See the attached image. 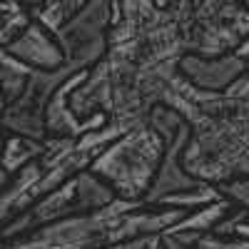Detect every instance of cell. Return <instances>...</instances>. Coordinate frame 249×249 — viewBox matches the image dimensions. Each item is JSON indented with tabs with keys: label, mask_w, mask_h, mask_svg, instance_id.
<instances>
[{
	"label": "cell",
	"mask_w": 249,
	"mask_h": 249,
	"mask_svg": "<svg viewBox=\"0 0 249 249\" xmlns=\"http://www.w3.org/2000/svg\"><path fill=\"white\" fill-rule=\"evenodd\" d=\"M164 105L192 130L182 152L192 177L212 184L249 177V70L224 90H202L179 70Z\"/></svg>",
	"instance_id": "obj_1"
},
{
	"label": "cell",
	"mask_w": 249,
	"mask_h": 249,
	"mask_svg": "<svg viewBox=\"0 0 249 249\" xmlns=\"http://www.w3.org/2000/svg\"><path fill=\"white\" fill-rule=\"evenodd\" d=\"M182 35L170 8L157 0H112L107 57L137 70L179 65L184 57Z\"/></svg>",
	"instance_id": "obj_2"
},
{
	"label": "cell",
	"mask_w": 249,
	"mask_h": 249,
	"mask_svg": "<svg viewBox=\"0 0 249 249\" xmlns=\"http://www.w3.org/2000/svg\"><path fill=\"white\" fill-rule=\"evenodd\" d=\"M142 204L147 202L117 197L97 210L80 212L37 227L28 234L3 239V249H100L132 242L130 212Z\"/></svg>",
	"instance_id": "obj_3"
},
{
	"label": "cell",
	"mask_w": 249,
	"mask_h": 249,
	"mask_svg": "<svg viewBox=\"0 0 249 249\" xmlns=\"http://www.w3.org/2000/svg\"><path fill=\"white\" fill-rule=\"evenodd\" d=\"M164 152H167V140L150 122H142L110 142L95 157L90 170L105 179L117 197L144 202L162 167Z\"/></svg>",
	"instance_id": "obj_4"
},
{
	"label": "cell",
	"mask_w": 249,
	"mask_h": 249,
	"mask_svg": "<svg viewBox=\"0 0 249 249\" xmlns=\"http://www.w3.org/2000/svg\"><path fill=\"white\" fill-rule=\"evenodd\" d=\"M170 13L187 55H230L249 37V5L242 0H170Z\"/></svg>",
	"instance_id": "obj_5"
},
{
	"label": "cell",
	"mask_w": 249,
	"mask_h": 249,
	"mask_svg": "<svg viewBox=\"0 0 249 249\" xmlns=\"http://www.w3.org/2000/svg\"><path fill=\"white\" fill-rule=\"evenodd\" d=\"M112 199H117V192L105 179L95 175L92 170H82L80 175L62 182L45 197H40L25 212H20L10 222H5L3 239L28 234V232L37 230V227H45L50 222L65 219V217H72L80 212L97 210V207L110 204Z\"/></svg>",
	"instance_id": "obj_6"
},
{
	"label": "cell",
	"mask_w": 249,
	"mask_h": 249,
	"mask_svg": "<svg viewBox=\"0 0 249 249\" xmlns=\"http://www.w3.org/2000/svg\"><path fill=\"white\" fill-rule=\"evenodd\" d=\"M112 25V0H90L77 15H72L55 35L65 57L92 68L107 55V35Z\"/></svg>",
	"instance_id": "obj_7"
},
{
	"label": "cell",
	"mask_w": 249,
	"mask_h": 249,
	"mask_svg": "<svg viewBox=\"0 0 249 249\" xmlns=\"http://www.w3.org/2000/svg\"><path fill=\"white\" fill-rule=\"evenodd\" d=\"M3 50H8L18 60H23L33 70H57L68 62L57 35L50 28H45L40 20H33V23L20 33L13 43H8Z\"/></svg>",
	"instance_id": "obj_8"
},
{
	"label": "cell",
	"mask_w": 249,
	"mask_h": 249,
	"mask_svg": "<svg viewBox=\"0 0 249 249\" xmlns=\"http://www.w3.org/2000/svg\"><path fill=\"white\" fill-rule=\"evenodd\" d=\"M190 132H192L190 124L184 122L179 127V132L175 135V140L167 144V152H164L162 167H160V172L152 182V190L144 197L147 204H155L160 197H167V195H175V192H182V190H192V187L202 184V179L192 177L182 164V152L187 147V142H190Z\"/></svg>",
	"instance_id": "obj_9"
},
{
	"label": "cell",
	"mask_w": 249,
	"mask_h": 249,
	"mask_svg": "<svg viewBox=\"0 0 249 249\" xmlns=\"http://www.w3.org/2000/svg\"><path fill=\"white\" fill-rule=\"evenodd\" d=\"M179 70L187 80H192L202 90H224L247 72L244 60L237 53L219 55V57H202V55H184L179 60Z\"/></svg>",
	"instance_id": "obj_10"
},
{
	"label": "cell",
	"mask_w": 249,
	"mask_h": 249,
	"mask_svg": "<svg viewBox=\"0 0 249 249\" xmlns=\"http://www.w3.org/2000/svg\"><path fill=\"white\" fill-rule=\"evenodd\" d=\"M232 210H234V204L227 199V197H224V199H217V202H212V204L197 207V210H190V212H187L177 224H172L164 234L177 237L179 242L195 247L197 239H199L202 234L214 232V230H217V224H219L227 214H230Z\"/></svg>",
	"instance_id": "obj_11"
},
{
	"label": "cell",
	"mask_w": 249,
	"mask_h": 249,
	"mask_svg": "<svg viewBox=\"0 0 249 249\" xmlns=\"http://www.w3.org/2000/svg\"><path fill=\"white\" fill-rule=\"evenodd\" d=\"M45 150V140L25 137L18 132H8L5 137V152H3V179L23 170L28 162L37 160Z\"/></svg>",
	"instance_id": "obj_12"
},
{
	"label": "cell",
	"mask_w": 249,
	"mask_h": 249,
	"mask_svg": "<svg viewBox=\"0 0 249 249\" xmlns=\"http://www.w3.org/2000/svg\"><path fill=\"white\" fill-rule=\"evenodd\" d=\"M35 20L33 8L23 0H0V43L3 48L23 33Z\"/></svg>",
	"instance_id": "obj_13"
},
{
	"label": "cell",
	"mask_w": 249,
	"mask_h": 249,
	"mask_svg": "<svg viewBox=\"0 0 249 249\" xmlns=\"http://www.w3.org/2000/svg\"><path fill=\"white\" fill-rule=\"evenodd\" d=\"M88 3L90 0H40V3L33 8V15L45 28L57 33L72 15H77Z\"/></svg>",
	"instance_id": "obj_14"
},
{
	"label": "cell",
	"mask_w": 249,
	"mask_h": 249,
	"mask_svg": "<svg viewBox=\"0 0 249 249\" xmlns=\"http://www.w3.org/2000/svg\"><path fill=\"white\" fill-rule=\"evenodd\" d=\"M0 65H3V95H5V107H8L25 92L33 68H28L23 60H18L8 50L0 53Z\"/></svg>",
	"instance_id": "obj_15"
},
{
	"label": "cell",
	"mask_w": 249,
	"mask_h": 249,
	"mask_svg": "<svg viewBox=\"0 0 249 249\" xmlns=\"http://www.w3.org/2000/svg\"><path fill=\"white\" fill-rule=\"evenodd\" d=\"M217 199H224V195L219 192V187L212 184V182H202L192 190H182V192H175V195H167V197H160L155 202V207H182V210H197V207H204V204H212Z\"/></svg>",
	"instance_id": "obj_16"
},
{
	"label": "cell",
	"mask_w": 249,
	"mask_h": 249,
	"mask_svg": "<svg viewBox=\"0 0 249 249\" xmlns=\"http://www.w3.org/2000/svg\"><path fill=\"white\" fill-rule=\"evenodd\" d=\"M147 122L152 124V127L167 140V144L175 140V135L179 132V127L187 122L175 107H170V105H157L152 112H150V117H147Z\"/></svg>",
	"instance_id": "obj_17"
},
{
	"label": "cell",
	"mask_w": 249,
	"mask_h": 249,
	"mask_svg": "<svg viewBox=\"0 0 249 249\" xmlns=\"http://www.w3.org/2000/svg\"><path fill=\"white\" fill-rule=\"evenodd\" d=\"M195 249H249V239L239 234H219L210 232L202 234L195 244Z\"/></svg>",
	"instance_id": "obj_18"
},
{
	"label": "cell",
	"mask_w": 249,
	"mask_h": 249,
	"mask_svg": "<svg viewBox=\"0 0 249 249\" xmlns=\"http://www.w3.org/2000/svg\"><path fill=\"white\" fill-rule=\"evenodd\" d=\"M217 187H219V192L230 199L234 207L249 212V177H239V179L224 182V184H217Z\"/></svg>",
	"instance_id": "obj_19"
},
{
	"label": "cell",
	"mask_w": 249,
	"mask_h": 249,
	"mask_svg": "<svg viewBox=\"0 0 249 249\" xmlns=\"http://www.w3.org/2000/svg\"><path fill=\"white\" fill-rule=\"evenodd\" d=\"M162 237H164V244H167V249H195V247H190V244L179 242L177 237H170V234H162Z\"/></svg>",
	"instance_id": "obj_20"
},
{
	"label": "cell",
	"mask_w": 249,
	"mask_h": 249,
	"mask_svg": "<svg viewBox=\"0 0 249 249\" xmlns=\"http://www.w3.org/2000/svg\"><path fill=\"white\" fill-rule=\"evenodd\" d=\"M147 242H150V237H137L132 242H124L122 249H144V247H147Z\"/></svg>",
	"instance_id": "obj_21"
},
{
	"label": "cell",
	"mask_w": 249,
	"mask_h": 249,
	"mask_svg": "<svg viewBox=\"0 0 249 249\" xmlns=\"http://www.w3.org/2000/svg\"><path fill=\"white\" fill-rule=\"evenodd\" d=\"M144 249H167V244H164V237L162 234H152Z\"/></svg>",
	"instance_id": "obj_22"
},
{
	"label": "cell",
	"mask_w": 249,
	"mask_h": 249,
	"mask_svg": "<svg viewBox=\"0 0 249 249\" xmlns=\"http://www.w3.org/2000/svg\"><path fill=\"white\" fill-rule=\"evenodd\" d=\"M237 55H239V57L244 60V65H247V70H249V37H247L244 43H242V45L237 48Z\"/></svg>",
	"instance_id": "obj_23"
},
{
	"label": "cell",
	"mask_w": 249,
	"mask_h": 249,
	"mask_svg": "<svg viewBox=\"0 0 249 249\" xmlns=\"http://www.w3.org/2000/svg\"><path fill=\"white\" fill-rule=\"evenodd\" d=\"M23 3H25V5H30V8H35V5L40 3V0H23Z\"/></svg>",
	"instance_id": "obj_24"
},
{
	"label": "cell",
	"mask_w": 249,
	"mask_h": 249,
	"mask_svg": "<svg viewBox=\"0 0 249 249\" xmlns=\"http://www.w3.org/2000/svg\"><path fill=\"white\" fill-rule=\"evenodd\" d=\"M157 5H162V8H170V0H157Z\"/></svg>",
	"instance_id": "obj_25"
},
{
	"label": "cell",
	"mask_w": 249,
	"mask_h": 249,
	"mask_svg": "<svg viewBox=\"0 0 249 249\" xmlns=\"http://www.w3.org/2000/svg\"><path fill=\"white\" fill-rule=\"evenodd\" d=\"M100 249H122V244H110V247H100Z\"/></svg>",
	"instance_id": "obj_26"
},
{
	"label": "cell",
	"mask_w": 249,
	"mask_h": 249,
	"mask_svg": "<svg viewBox=\"0 0 249 249\" xmlns=\"http://www.w3.org/2000/svg\"><path fill=\"white\" fill-rule=\"evenodd\" d=\"M242 3H244V5H249V0H242Z\"/></svg>",
	"instance_id": "obj_27"
},
{
	"label": "cell",
	"mask_w": 249,
	"mask_h": 249,
	"mask_svg": "<svg viewBox=\"0 0 249 249\" xmlns=\"http://www.w3.org/2000/svg\"><path fill=\"white\" fill-rule=\"evenodd\" d=\"M247 222H249V212H247Z\"/></svg>",
	"instance_id": "obj_28"
}]
</instances>
